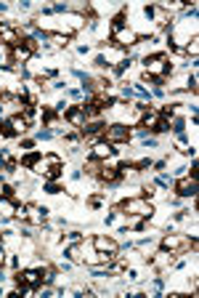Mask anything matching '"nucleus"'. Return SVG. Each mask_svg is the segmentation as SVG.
Here are the masks:
<instances>
[{
	"label": "nucleus",
	"mask_w": 199,
	"mask_h": 298,
	"mask_svg": "<svg viewBox=\"0 0 199 298\" xmlns=\"http://www.w3.org/2000/svg\"><path fill=\"white\" fill-rule=\"evenodd\" d=\"M119 208H122L128 216H138V218H149L154 213L152 203H149L146 197H130V200H122L119 203Z\"/></svg>",
	"instance_id": "obj_1"
},
{
	"label": "nucleus",
	"mask_w": 199,
	"mask_h": 298,
	"mask_svg": "<svg viewBox=\"0 0 199 298\" xmlns=\"http://www.w3.org/2000/svg\"><path fill=\"white\" fill-rule=\"evenodd\" d=\"M35 173L45 176V179H59V173H61V157L59 155H45L40 157L38 162H35Z\"/></svg>",
	"instance_id": "obj_2"
},
{
	"label": "nucleus",
	"mask_w": 199,
	"mask_h": 298,
	"mask_svg": "<svg viewBox=\"0 0 199 298\" xmlns=\"http://www.w3.org/2000/svg\"><path fill=\"white\" fill-rule=\"evenodd\" d=\"M101 136H104L106 144H112V147H119V144H125V141L130 138V131H128V125L114 123V125H106Z\"/></svg>",
	"instance_id": "obj_3"
},
{
	"label": "nucleus",
	"mask_w": 199,
	"mask_h": 298,
	"mask_svg": "<svg viewBox=\"0 0 199 298\" xmlns=\"http://www.w3.org/2000/svg\"><path fill=\"white\" fill-rule=\"evenodd\" d=\"M141 125H143V128H149V131H154V133H165V131H170V123H167V120L159 115V109H149V112L141 117Z\"/></svg>",
	"instance_id": "obj_4"
},
{
	"label": "nucleus",
	"mask_w": 199,
	"mask_h": 298,
	"mask_svg": "<svg viewBox=\"0 0 199 298\" xmlns=\"http://www.w3.org/2000/svg\"><path fill=\"white\" fill-rule=\"evenodd\" d=\"M189 248V240L183 234H165L162 237V251H170V253H180Z\"/></svg>",
	"instance_id": "obj_5"
},
{
	"label": "nucleus",
	"mask_w": 199,
	"mask_h": 298,
	"mask_svg": "<svg viewBox=\"0 0 199 298\" xmlns=\"http://www.w3.org/2000/svg\"><path fill=\"white\" fill-rule=\"evenodd\" d=\"M0 43H5L8 48L19 46V43H21V32L16 27H11V24H0Z\"/></svg>",
	"instance_id": "obj_6"
},
{
	"label": "nucleus",
	"mask_w": 199,
	"mask_h": 298,
	"mask_svg": "<svg viewBox=\"0 0 199 298\" xmlns=\"http://www.w3.org/2000/svg\"><path fill=\"white\" fill-rule=\"evenodd\" d=\"M138 43V32H133L130 27H125V29H119V32H114V38L109 46H117V48H122V46H136Z\"/></svg>",
	"instance_id": "obj_7"
},
{
	"label": "nucleus",
	"mask_w": 199,
	"mask_h": 298,
	"mask_svg": "<svg viewBox=\"0 0 199 298\" xmlns=\"http://www.w3.org/2000/svg\"><path fill=\"white\" fill-rule=\"evenodd\" d=\"M93 248H96L99 253H109V255H114V253L119 251L117 240H114V237H104V234L93 237Z\"/></svg>",
	"instance_id": "obj_8"
},
{
	"label": "nucleus",
	"mask_w": 199,
	"mask_h": 298,
	"mask_svg": "<svg viewBox=\"0 0 199 298\" xmlns=\"http://www.w3.org/2000/svg\"><path fill=\"white\" fill-rule=\"evenodd\" d=\"M176 194H178V197H194V194H197V179H191V176L178 179L176 181Z\"/></svg>",
	"instance_id": "obj_9"
},
{
	"label": "nucleus",
	"mask_w": 199,
	"mask_h": 298,
	"mask_svg": "<svg viewBox=\"0 0 199 298\" xmlns=\"http://www.w3.org/2000/svg\"><path fill=\"white\" fill-rule=\"evenodd\" d=\"M61 115H64L66 120H69L72 125L77 128V131H80V128L88 123V117H85V112H82V107H80V104H77V107H69V109H64Z\"/></svg>",
	"instance_id": "obj_10"
},
{
	"label": "nucleus",
	"mask_w": 199,
	"mask_h": 298,
	"mask_svg": "<svg viewBox=\"0 0 199 298\" xmlns=\"http://www.w3.org/2000/svg\"><path fill=\"white\" fill-rule=\"evenodd\" d=\"M82 24H85V16H82V14H64V35H66V38L75 35Z\"/></svg>",
	"instance_id": "obj_11"
},
{
	"label": "nucleus",
	"mask_w": 199,
	"mask_h": 298,
	"mask_svg": "<svg viewBox=\"0 0 199 298\" xmlns=\"http://www.w3.org/2000/svg\"><path fill=\"white\" fill-rule=\"evenodd\" d=\"M114 152H117V147H112V144H106V141H99L93 147V152H90V157H93V160H109Z\"/></svg>",
	"instance_id": "obj_12"
},
{
	"label": "nucleus",
	"mask_w": 199,
	"mask_h": 298,
	"mask_svg": "<svg viewBox=\"0 0 199 298\" xmlns=\"http://www.w3.org/2000/svg\"><path fill=\"white\" fill-rule=\"evenodd\" d=\"M45 213H48L45 208H38V205H27V221L35 224V227H43Z\"/></svg>",
	"instance_id": "obj_13"
},
{
	"label": "nucleus",
	"mask_w": 199,
	"mask_h": 298,
	"mask_svg": "<svg viewBox=\"0 0 199 298\" xmlns=\"http://www.w3.org/2000/svg\"><path fill=\"white\" fill-rule=\"evenodd\" d=\"M8 51H11V64H24V62L32 59V53H29L21 43H19V46H14V48H8Z\"/></svg>",
	"instance_id": "obj_14"
},
{
	"label": "nucleus",
	"mask_w": 199,
	"mask_h": 298,
	"mask_svg": "<svg viewBox=\"0 0 199 298\" xmlns=\"http://www.w3.org/2000/svg\"><path fill=\"white\" fill-rule=\"evenodd\" d=\"M173 258H176V253L162 251V253H157L154 258H152V266H157V269H167V266L173 264Z\"/></svg>",
	"instance_id": "obj_15"
},
{
	"label": "nucleus",
	"mask_w": 199,
	"mask_h": 298,
	"mask_svg": "<svg viewBox=\"0 0 199 298\" xmlns=\"http://www.w3.org/2000/svg\"><path fill=\"white\" fill-rule=\"evenodd\" d=\"M99 179L104 181V184H114V181H119V170H117V168H112V165H101Z\"/></svg>",
	"instance_id": "obj_16"
},
{
	"label": "nucleus",
	"mask_w": 199,
	"mask_h": 298,
	"mask_svg": "<svg viewBox=\"0 0 199 298\" xmlns=\"http://www.w3.org/2000/svg\"><path fill=\"white\" fill-rule=\"evenodd\" d=\"M8 125H11V131L19 133V136H21V133H27V128H29V123L21 117V115H14V117H8Z\"/></svg>",
	"instance_id": "obj_17"
},
{
	"label": "nucleus",
	"mask_w": 199,
	"mask_h": 298,
	"mask_svg": "<svg viewBox=\"0 0 199 298\" xmlns=\"http://www.w3.org/2000/svg\"><path fill=\"white\" fill-rule=\"evenodd\" d=\"M21 279H24V285H27V288H38V285L43 282V277H40L38 269H27V272L21 275Z\"/></svg>",
	"instance_id": "obj_18"
},
{
	"label": "nucleus",
	"mask_w": 199,
	"mask_h": 298,
	"mask_svg": "<svg viewBox=\"0 0 199 298\" xmlns=\"http://www.w3.org/2000/svg\"><path fill=\"white\" fill-rule=\"evenodd\" d=\"M0 213H3V216H14V213H16L14 197H0Z\"/></svg>",
	"instance_id": "obj_19"
},
{
	"label": "nucleus",
	"mask_w": 199,
	"mask_h": 298,
	"mask_svg": "<svg viewBox=\"0 0 199 298\" xmlns=\"http://www.w3.org/2000/svg\"><path fill=\"white\" fill-rule=\"evenodd\" d=\"M0 165H3L5 170H16V162H14V157H11V152H8V149L0 152Z\"/></svg>",
	"instance_id": "obj_20"
},
{
	"label": "nucleus",
	"mask_w": 199,
	"mask_h": 298,
	"mask_svg": "<svg viewBox=\"0 0 199 298\" xmlns=\"http://www.w3.org/2000/svg\"><path fill=\"white\" fill-rule=\"evenodd\" d=\"M40 157H43L40 152H29V155H24V157H21V165H24V168H35V162H38Z\"/></svg>",
	"instance_id": "obj_21"
},
{
	"label": "nucleus",
	"mask_w": 199,
	"mask_h": 298,
	"mask_svg": "<svg viewBox=\"0 0 199 298\" xmlns=\"http://www.w3.org/2000/svg\"><path fill=\"white\" fill-rule=\"evenodd\" d=\"M48 40H51L53 46H66V43H69V38L61 32H48Z\"/></svg>",
	"instance_id": "obj_22"
},
{
	"label": "nucleus",
	"mask_w": 199,
	"mask_h": 298,
	"mask_svg": "<svg viewBox=\"0 0 199 298\" xmlns=\"http://www.w3.org/2000/svg\"><path fill=\"white\" fill-rule=\"evenodd\" d=\"M99 170H101V160H93V157H90V160L85 162V173L99 176Z\"/></svg>",
	"instance_id": "obj_23"
},
{
	"label": "nucleus",
	"mask_w": 199,
	"mask_h": 298,
	"mask_svg": "<svg viewBox=\"0 0 199 298\" xmlns=\"http://www.w3.org/2000/svg\"><path fill=\"white\" fill-rule=\"evenodd\" d=\"M119 29H125V14H117V16L112 19V35L119 32Z\"/></svg>",
	"instance_id": "obj_24"
},
{
	"label": "nucleus",
	"mask_w": 199,
	"mask_h": 298,
	"mask_svg": "<svg viewBox=\"0 0 199 298\" xmlns=\"http://www.w3.org/2000/svg\"><path fill=\"white\" fill-rule=\"evenodd\" d=\"M66 255H69L72 261H82V258H85V255H82V248H77V245L66 248Z\"/></svg>",
	"instance_id": "obj_25"
},
{
	"label": "nucleus",
	"mask_w": 199,
	"mask_h": 298,
	"mask_svg": "<svg viewBox=\"0 0 199 298\" xmlns=\"http://www.w3.org/2000/svg\"><path fill=\"white\" fill-rule=\"evenodd\" d=\"M0 197H14V186H8L5 181H0Z\"/></svg>",
	"instance_id": "obj_26"
},
{
	"label": "nucleus",
	"mask_w": 199,
	"mask_h": 298,
	"mask_svg": "<svg viewBox=\"0 0 199 298\" xmlns=\"http://www.w3.org/2000/svg\"><path fill=\"white\" fill-rule=\"evenodd\" d=\"M45 192H51V194H56V192H61V186H59V184H56V179H51V181H48V184H45Z\"/></svg>",
	"instance_id": "obj_27"
},
{
	"label": "nucleus",
	"mask_w": 199,
	"mask_h": 298,
	"mask_svg": "<svg viewBox=\"0 0 199 298\" xmlns=\"http://www.w3.org/2000/svg\"><path fill=\"white\" fill-rule=\"evenodd\" d=\"M16 218H19V221H27V208H24V205H16V213H14Z\"/></svg>",
	"instance_id": "obj_28"
},
{
	"label": "nucleus",
	"mask_w": 199,
	"mask_h": 298,
	"mask_svg": "<svg viewBox=\"0 0 199 298\" xmlns=\"http://www.w3.org/2000/svg\"><path fill=\"white\" fill-rule=\"evenodd\" d=\"M104 200H106V197H104V194H93V197H90V200H88V203H90V205H93V208H99V205H101V203H104Z\"/></svg>",
	"instance_id": "obj_29"
},
{
	"label": "nucleus",
	"mask_w": 199,
	"mask_h": 298,
	"mask_svg": "<svg viewBox=\"0 0 199 298\" xmlns=\"http://www.w3.org/2000/svg\"><path fill=\"white\" fill-rule=\"evenodd\" d=\"M173 131H176V133H186V125H183V120H173Z\"/></svg>",
	"instance_id": "obj_30"
},
{
	"label": "nucleus",
	"mask_w": 199,
	"mask_h": 298,
	"mask_svg": "<svg viewBox=\"0 0 199 298\" xmlns=\"http://www.w3.org/2000/svg\"><path fill=\"white\" fill-rule=\"evenodd\" d=\"M136 93H138V96H141V99H143V101H149V91H146V88H143V85H136Z\"/></svg>",
	"instance_id": "obj_31"
},
{
	"label": "nucleus",
	"mask_w": 199,
	"mask_h": 298,
	"mask_svg": "<svg viewBox=\"0 0 199 298\" xmlns=\"http://www.w3.org/2000/svg\"><path fill=\"white\" fill-rule=\"evenodd\" d=\"M38 136H40V138H53V131H40Z\"/></svg>",
	"instance_id": "obj_32"
},
{
	"label": "nucleus",
	"mask_w": 199,
	"mask_h": 298,
	"mask_svg": "<svg viewBox=\"0 0 199 298\" xmlns=\"http://www.w3.org/2000/svg\"><path fill=\"white\" fill-rule=\"evenodd\" d=\"M80 237H82L80 232H69V240H72V242H77V240H80Z\"/></svg>",
	"instance_id": "obj_33"
}]
</instances>
